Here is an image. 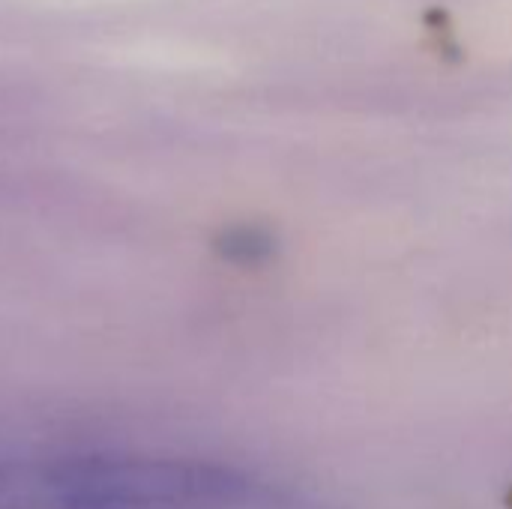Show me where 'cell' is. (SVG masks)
I'll return each mask as SVG.
<instances>
[{
	"instance_id": "cell-1",
	"label": "cell",
	"mask_w": 512,
	"mask_h": 509,
	"mask_svg": "<svg viewBox=\"0 0 512 509\" xmlns=\"http://www.w3.org/2000/svg\"><path fill=\"white\" fill-rule=\"evenodd\" d=\"M0 509H306L219 465L69 456L0 462Z\"/></svg>"
}]
</instances>
